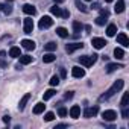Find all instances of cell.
Returning a JSON list of instances; mask_svg holds the SVG:
<instances>
[{
    "label": "cell",
    "mask_w": 129,
    "mask_h": 129,
    "mask_svg": "<svg viewBox=\"0 0 129 129\" xmlns=\"http://www.w3.org/2000/svg\"><path fill=\"white\" fill-rule=\"evenodd\" d=\"M123 85H124V82H123V79H117L112 85H111V88H108L102 96H100V100H108V99H111L115 93H118L121 88H123Z\"/></svg>",
    "instance_id": "6da1fadb"
},
{
    "label": "cell",
    "mask_w": 129,
    "mask_h": 129,
    "mask_svg": "<svg viewBox=\"0 0 129 129\" xmlns=\"http://www.w3.org/2000/svg\"><path fill=\"white\" fill-rule=\"evenodd\" d=\"M97 56L99 55H93V56H81L79 58V62H81V66H84V67H91L93 64L97 61Z\"/></svg>",
    "instance_id": "7a4b0ae2"
},
{
    "label": "cell",
    "mask_w": 129,
    "mask_h": 129,
    "mask_svg": "<svg viewBox=\"0 0 129 129\" xmlns=\"http://www.w3.org/2000/svg\"><path fill=\"white\" fill-rule=\"evenodd\" d=\"M52 24H53V20H52L49 15H44V17L40 20V23H38V27L43 30V29H49Z\"/></svg>",
    "instance_id": "3957f363"
},
{
    "label": "cell",
    "mask_w": 129,
    "mask_h": 129,
    "mask_svg": "<svg viewBox=\"0 0 129 129\" xmlns=\"http://www.w3.org/2000/svg\"><path fill=\"white\" fill-rule=\"evenodd\" d=\"M102 118H103L105 121H114V120L117 118V112L112 111V109H106V111L102 112Z\"/></svg>",
    "instance_id": "277c9868"
},
{
    "label": "cell",
    "mask_w": 129,
    "mask_h": 129,
    "mask_svg": "<svg viewBox=\"0 0 129 129\" xmlns=\"http://www.w3.org/2000/svg\"><path fill=\"white\" fill-rule=\"evenodd\" d=\"M97 112H99V106H97V105H96V106H90V108H87V109L84 111V117H85V118H91V117H94Z\"/></svg>",
    "instance_id": "5b68a950"
},
{
    "label": "cell",
    "mask_w": 129,
    "mask_h": 129,
    "mask_svg": "<svg viewBox=\"0 0 129 129\" xmlns=\"http://www.w3.org/2000/svg\"><path fill=\"white\" fill-rule=\"evenodd\" d=\"M23 12L34 17V15H37V8L34 5H30V3H26V5H23Z\"/></svg>",
    "instance_id": "8992f818"
},
{
    "label": "cell",
    "mask_w": 129,
    "mask_h": 129,
    "mask_svg": "<svg viewBox=\"0 0 129 129\" xmlns=\"http://www.w3.org/2000/svg\"><path fill=\"white\" fill-rule=\"evenodd\" d=\"M24 34H32V30H34V20L30 18V17H27V18H24Z\"/></svg>",
    "instance_id": "52a82bcc"
},
{
    "label": "cell",
    "mask_w": 129,
    "mask_h": 129,
    "mask_svg": "<svg viewBox=\"0 0 129 129\" xmlns=\"http://www.w3.org/2000/svg\"><path fill=\"white\" fill-rule=\"evenodd\" d=\"M117 41H118V44H121L123 47H129V38H127V35L126 34H118L117 35Z\"/></svg>",
    "instance_id": "ba28073f"
},
{
    "label": "cell",
    "mask_w": 129,
    "mask_h": 129,
    "mask_svg": "<svg viewBox=\"0 0 129 129\" xmlns=\"http://www.w3.org/2000/svg\"><path fill=\"white\" fill-rule=\"evenodd\" d=\"M91 44H93L94 49H103L106 46V41L103 38H93L91 40Z\"/></svg>",
    "instance_id": "9c48e42d"
},
{
    "label": "cell",
    "mask_w": 129,
    "mask_h": 129,
    "mask_svg": "<svg viewBox=\"0 0 129 129\" xmlns=\"http://www.w3.org/2000/svg\"><path fill=\"white\" fill-rule=\"evenodd\" d=\"M82 47H84L82 43H72V44H67L66 50H67V53H73V52H76V50H79Z\"/></svg>",
    "instance_id": "30bf717a"
},
{
    "label": "cell",
    "mask_w": 129,
    "mask_h": 129,
    "mask_svg": "<svg viewBox=\"0 0 129 129\" xmlns=\"http://www.w3.org/2000/svg\"><path fill=\"white\" fill-rule=\"evenodd\" d=\"M72 76H73V78H84V76H85V70L76 66V67L72 69Z\"/></svg>",
    "instance_id": "8fae6325"
},
{
    "label": "cell",
    "mask_w": 129,
    "mask_h": 129,
    "mask_svg": "<svg viewBox=\"0 0 129 129\" xmlns=\"http://www.w3.org/2000/svg\"><path fill=\"white\" fill-rule=\"evenodd\" d=\"M21 47L26 49V50H34L35 49V41H32V40H23L21 41Z\"/></svg>",
    "instance_id": "7c38bea8"
},
{
    "label": "cell",
    "mask_w": 129,
    "mask_h": 129,
    "mask_svg": "<svg viewBox=\"0 0 129 129\" xmlns=\"http://www.w3.org/2000/svg\"><path fill=\"white\" fill-rule=\"evenodd\" d=\"M70 117H73V118H78L79 115H81V106L79 105H73L72 108H70Z\"/></svg>",
    "instance_id": "4fadbf2b"
},
{
    "label": "cell",
    "mask_w": 129,
    "mask_h": 129,
    "mask_svg": "<svg viewBox=\"0 0 129 129\" xmlns=\"http://www.w3.org/2000/svg\"><path fill=\"white\" fill-rule=\"evenodd\" d=\"M123 66L121 64H117V62H109L108 66H106V72L108 73H112V72H115V70H118V69H121Z\"/></svg>",
    "instance_id": "5bb4252c"
},
{
    "label": "cell",
    "mask_w": 129,
    "mask_h": 129,
    "mask_svg": "<svg viewBox=\"0 0 129 129\" xmlns=\"http://www.w3.org/2000/svg\"><path fill=\"white\" fill-rule=\"evenodd\" d=\"M29 99H30V94H29V93H26V94L21 97L20 103H18V109H21V111H23V109H24V106H26V103L29 102Z\"/></svg>",
    "instance_id": "9a60e30c"
},
{
    "label": "cell",
    "mask_w": 129,
    "mask_h": 129,
    "mask_svg": "<svg viewBox=\"0 0 129 129\" xmlns=\"http://www.w3.org/2000/svg\"><path fill=\"white\" fill-rule=\"evenodd\" d=\"M18 58H20V64H21V66H27V64L32 62V56L30 55H20Z\"/></svg>",
    "instance_id": "2e32d148"
},
{
    "label": "cell",
    "mask_w": 129,
    "mask_h": 129,
    "mask_svg": "<svg viewBox=\"0 0 129 129\" xmlns=\"http://www.w3.org/2000/svg\"><path fill=\"white\" fill-rule=\"evenodd\" d=\"M56 59V56L52 53V52H49V53H46L44 56H43V61H44V64H50V62H53Z\"/></svg>",
    "instance_id": "e0dca14e"
},
{
    "label": "cell",
    "mask_w": 129,
    "mask_h": 129,
    "mask_svg": "<svg viewBox=\"0 0 129 129\" xmlns=\"http://www.w3.org/2000/svg\"><path fill=\"white\" fill-rule=\"evenodd\" d=\"M44 108H46V105L43 103V102H40V103H37L35 106H34V114H43L44 112Z\"/></svg>",
    "instance_id": "ac0fdd59"
},
{
    "label": "cell",
    "mask_w": 129,
    "mask_h": 129,
    "mask_svg": "<svg viewBox=\"0 0 129 129\" xmlns=\"http://www.w3.org/2000/svg\"><path fill=\"white\" fill-rule=\"evenodd\" d=\"M114 11H115L117 14H121V12L124 11V0H117V5H115Z\"/></svg>",
    "instance_id": "d6986e66"
},
{
    "label": "cell",
    "mask_w": 129,
    "mask_h": 129,
    "mask_svg": "<svg viewBox=\"0 0 129 129\" xmlns=\"http://www.w3.org/2000/svg\"><path fill=\"white\" fill-rule=\"evenodd\" d=\"M56 34L61 37V38H69V30L66 29V27H56Z\"/></svg>",
    "instance_id": "ffe728a7"
},
{
    "label": "cell",
    "mask_w": 129,
    "mask_h": 129,
    "mask_svg": "<svg viewBox=\"0 0 129 129\" xmlns=\"http://www.w3.org/2000/svg\"><path fill=\"white\" fill-rule=\"evenodd\" d=\"M117 34V26L115 24H108V27H106V35L108 37H114Z\"/></svg>",
    "instance_id": "44dd1931"
},
{
    "label": "cell",
    "mask_w": 129,
    "mask_h": 129,
    "mask_svg": "<svg viewBox=\"0 0 129 129\" xmlns=\"http://www.w3.org/2000/svg\"><path fill=\"white\" fill-rule=\"evenodd\" d=\"M56 47H58V44H56L55 41H49V43L44 46V50H46V52H55Z\"/></svg>",
    "instance_id": "7402d4cb"
},
{
    "label": "cell",
    "mask_w": 129,
    "mask_h": 129,
    "mask_svg": "<svg viewBox=\"0 0 129 129\" xmlns=\"http://www.w3.org/2000/svg\"><path fill=\"white\" fill-rule=\"evenodd\" d=\"M114 58L115 59H123L124 58V50L120 49V47H115L114 49Z\"/></svg>",
    "instance_id": "603a6c76"
},
{
    "label": "cell",
    "mask_w": 129,
    "mask_h": 129,
    "mask_svg": "<svg viewBox=\"0 0 129 129\" xmlns=\"http://www.w3.org/2000/svg\"><path fill=\"white\" fill-rule=\"evenodd\" d=\"M20 55H21L20 47H11V49H9V56H11V58H18Z\"/></svg>",
    "instance_id": "cb8c5ba5"
},
{
    "label": "cell",
    "mask_w": 129,
    "mask_h": 129,
    "mask_svg": "<svg viewBox=\"0 0 129 129\" xmlns=\"http://www.w3.org/2000/svg\"><path fill=\"white\" fill-rule=\"evenodd\" d=\"M82 29H84V24H82L81 21H73V30H75L76 34L82 32Z\"/></svg>",
    "instance_id": "d4e9b609"
},
{
    "label": "cell",
    "mask_w": 129,
    "mask_h": 129,
    "mask_svg": "<svg viewBox=\"0 0 129 129\" xmlns=\"http://www.w3.org/2000/svg\"><path fill=\"white\" fill-rule=\"evenodd\" d=\"M0 11H3L6 15H9L11 12H12V8L9 6V5H5V3H0Z\"/></svg>",
    "instance_id": "484cf974"
},
{
    "label": "cell",
    "mask_w": 129,
    "mask_h": 129,
    "mask_svg": "<svg viewBox=\"0 0 129 129\" xmlns=\"http://www.w3.org/2000/svg\"><path fill=\"white\" fill-rule=\"evenodd\" d=\"M50 12L53 14V15H56V17H59L61 15V12H62V9L58 6V5H53L52 8H50Z\"/></svg>",
    "instance_id": "4316f807"
},
{
    "label": "cell",
    "mask_w": 129,
    "mask_h": 129,
    "mask_svg": "<svg viewBox=\"0 0 129 129\" xmlns=\"http://www.w3.org/2000/svg\"><path fill=\"white\" fill-rule=\"evenodd\" d=\"M55 94H56V91L50 88V90H47V91L44 93V96H43V99H44V100H49V99H52V97H53Z\"/></svg>",
    "instance_id": "83f0119b"
},
{
    "label": "cell",
    "mask_w": 129,
    "mask_h": 129,
    "mask_svg": "<svg viewBox=\"0 0 129 129\" xmlns=\"http://www.w3.org/2000/svg\"><path fill=\"white\" fill-rule=\"evenodd\" d=\"M127 105H129V93H124L121 97V108H124Z\"/></svg>",
    "instance_id": "f1b7e54d"
},
{
    "label": "cell",
    "mask_w": 129,
    "mask_h": 129,
    "mask_svg": "<svg viewBox=\"0 0 129 129\" xmlns=\"http://www.w3.org/2000/svg\"><path fill=\"white\" fill-rule=\"evenodd\" d=\"M75 3H76V6H78V9H79V11H82V12H87V6H85L82 2H81V0H76Z\"/></svg>",
    "instance_id": "f546056e"
},
{
    "label": "cell",
    "mask_w": 129,
    "mask_h": 129,
    "mask_svg": "<svg viewBox=\"0 0 129 129\" xmlns=\"http://www.w3.org/2000/svg\"><path fill=\"white\" fill-rule=\"evenodd\" d=\"M67 114H69L67 108H64V106H59V109H58V115H59V117H66Z\"/></svg>",
    "instance_id": "4dcf8cb0"
},
{
    "label": "cell",
    "mask_w": 129,
    "mask_h": 129,
    "mask_svg": "<svg viewBox=\"0 0 129 129\" xmlns=\"http://www.w3.org/2000/svg\"><path fill=\"white\" fill-rule=\"evenodd\" d=\"M106 20H108V18H105V17L99 15V17L96 18V24H97V26H103V24L106 23Z\"/></svg>",
    "instance_id": "1f68e13d"
},
{
    "label": "cell",
    "mask_w": 129,
    "mask_h": 129,
    "mask_svg": "<svg viewBox=\"0 0 129 129\" xmlns=\"http://www.w3.org/2000/svg\"><path fill=\"white\" fill-rule=\"evenodd\" d=\"M58 84H59V76H56V75L52 76V78H50V85H52V87H56Z\"/></svg>",
    "instance_id": "d6a6232c"
},
{
    "label": "cell",
    "mask_w": 129,
    "mask_h": 129,
    "mask_svg": "<svg viewBox=\"0 0 129 129\" xmlns=\"http://www.w3.org/2000/svg\"><path fill=\"white\" fill-rule=\"evenodd\" d=\"M55 118V114L53 112H46L44 114V121H52Z\"/></svg>",
    "instance_id": "836d02e7"
},
{
    "label": "cell",
    "mask_w": 129,
    "mask_h": 129,
    "mask_svg": "<svg viewBox=\"0 0 129 129\" xmlns=\"http://www.w3.org/2000/svg\"><path fill=\"white\" fill-rule=\"evenodd\" d=\"M121 117H123V118H127V117H129V109H127V106L123 108V111H121Z\"/></svg>",
    "instance_id": "e575fe53"
},
{
    "label": "cell",
    "mask_w": 129,
    "mask_h": 129,
    "mask_svg": "<svg viewBox=\"0 0 129 129\" xmlns=\"http://www.w3.org/2000/svg\"><path fill=\"white\" fill-rule=\"evenodd\" d=\"M100 15L105 17V18H108V17H109V11H108V9H100Z\"/></svg>",
    "instance_id": "d590c367"
},
{
    "label": "cell",
    "mask_w": 129,
    "mask_h": 129,
    "mask_svg": "<svg viewBox=\"0 0 129 129\" xmlns=\"http://www.w3.org/2000/svg\"><path fill=\"white\" fill-rule=\"evenodd\" d=\"M59 75H61V78H67V70L66 69H61L59 70Z\"/></svg>",
    "instance_id": "8d00e7d4"
},
{
    "label": "cell",
    "mask_w": 129,
    "mask_h": 129,
    "mask_svg": "<svg viewBox=\"0 0 129 129\" xmlns=\"http://www.w3.org/2000/svg\"><path fill=\"white\" fill-rule=\"evenodd\" d=\"M61 17L69 18V17H70V12H69V11H62V12H61Z\"/></svg>",
    "instance_id": "74e56055"
},
{
    "label": "cell",
    "mask_w": 129,
    "mask_h": 129,
    "mask_svg": "<svg viewBox=\"0 0 129 129\" xmlns=\"http://www.w3.org/2000/svg\"><path fill=\"white\" fill-rule=\"evenodd\" d=\"M64 97H66V99H72V97H73V91H67Z\"/></svg>",
    "instance_id": "f35d334b"
},
{
    "label": "cell",
    "mask_w": 129,
    "mask_h": 129,
    "mask_svg": "<svg viewBox=\"0 0 129 129\" xmlns=\"http://www.w3.org/2000/svg\"><path fill=\"white\" fill-rule=\"evenodd\" d=\"M61 127H67V124H66V123H61V124H56V127H55V129H61Z\"/></svg>",
    "instance_id": "ab89813d"
},
{
    "label": "cell",
    "mask_w": 129,
    "mask_h": 129,
    "mask_svg": "<svg viewBox=\"0 0 129 129\" xmlns=\"http://www.w3.org/2000/svg\"><path fill=\"white\" fill-rule=\"evenodd\" d=\"M3 121H5V123H9V121H11V117H9V115H5V117H3Z\"/></svg>",
    "instance_id": "60d3db41"
},
{
    "label": "cell",
    "mask_w": 129,
    "mask_h": 129,
    "mask_svg": "<svg viewBox=\"0 0 129 129\" xmlns=\"http://www.w3.org/2000/svg\"><path fill=\"white\" fill-rule=\"evenodd\" d=\"M3 56H6V52L5 50H0V58H3Z\"/></svg>",
    "instance_id": "b9f144b4"
},
{
    "label": "cell",
    "mask_w": 129,
    "mask_h": 129,
    "mask_svg": "<svg viewBox=\"0 0 129 129\" xmlns=\"http://www.w3.org/2000/svg\"><path fill=\"white\" fill-rule=\"evenodd\" d=\"M91 8H93V9H97V8H99V3H93Z\"/></svg>",
    "instance_id": "7bdbcfd3"
},
{
    "label": "cell",
    "mask_w": 129,
    "mask_h": 129,
    "mask_svg": "<svg viewBox=\"0 0 129 129\" xmlns=\"http://www.w3.org/2000/svg\"><path fill=\"white\" fill-rule=\"evenodd\" d=\"M0 67H6V62L5 61H0Z\"/></svg>",
    "instance_id": "ee69618b"
},
{
    "label": "cell",
    "mask_w": 129,
    "mask_h": 129,
    "mask_svg": "<svg viewBox=\"0 0 129 129\" xmlns=\"http://www.w3.org/2000/svg\"><path fill=\"white\" fill-rule=\"evenodd\" d=\"M53 2H55V3L58 5V3H62V2H64V0H53Z\"/></svg>",
    "instance_id": "f6af8a7d"
},
{
    "label": "cell",
    "mask_w": 129,
    "mask_h": 129,
    "mask_svg": "<svg viewBox=\"0 0 129 129\" xmlns=\"http://www.w3.org/2000/svg\"><path fill=\"white\" fill-rule=\"evenodd\" d=\"M105 2H106V3H111V2H114V0H105Z\"/></svg>",
    "instance_id": "bcb514c9"
},
{
    "label": "cell",
    "mask_w": 129,
    "mask_h": 129,
    "mask_svg": "<svg viewBox=\"0 0 129 129\" xmlns=\"http://www.w3.org/2000/svg\"><path fill=\"white\" fill-rule=\"evenodd\" d=\"M87 2H93V0H87Z\"/></svg>",
    "instance_id": "7dc6e473"
},
{
    "label": "cell",
    "mask_w": 129,
    "mask_h": 129,
    "mask_svg": "<svg viewBox=\"0 0 129 129\" xmlns=\"http://www.w3.org/2000/svg\"><path fill=\"white\" fill-rule=\"evenodd\" d=\"M8 2H12V0H8Z\"/></svg>",
    "instance_id": "c3c4849f"
}]
</instances>
